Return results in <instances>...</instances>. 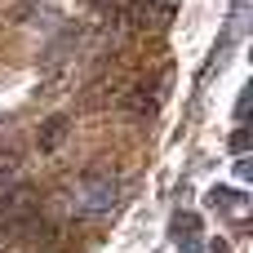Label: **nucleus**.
Segmentation results:
<instances>
[{
    "mask_svg": "<svg viewBox=\"0 0 253 253\" xmlns=\"http://www.w3.org/2000/svg\"><path fill=\"white\" fill-rule=\"evenodd\" d=\"M18 178H22L18 160H13V156H9V160H0V200H4L9 191H18Z\"/></svg>",
    "mask_w": 253,
    "mask_h": 253,
    "instance_id": "obj_3",
    "label": "nucleus"
},
{
    "mask_svg": "<svg viewBox=\"0 0 253 253\" xmlns=\"http://www.w3.org/2000/svg\"><path fill=\"white\" fill-rule=\"evenodd\" d=\"M231 147H236V151H245V147H249V133H245V129H236V138H231Z\"/></svg>",
    "mask_w": 253,
    "mask_h": 253,
    "instance_id": "obj_5",
    "label": "nucleus"
},
{
    "mask_svg": "<svg viewBox=\"0 0 253 253\" xmlns=\"http://www.w3.org/2000/svg\"><path fill=\"white\" fill-rule=\"evenodd\" d=\"M236 116H240V120H245V116H249V89H245V93H240V102H236Z\"/></svg>",
    "mask_w": 253,
    "mask_h": 253,
    "instance_id": "obj_4",
    "label": "nucleus"
},
{
    "mask_svg": "<svg viewBox=\"0 0 253 253\" xmlns=\"http://www.w3.org/2000/svg\"><path fill=\"white\" fill-rule=\"evenodd\" d=\"M67 129H71V116H67V111H58V116H49V120L40 125V133H36V142H40V151H58V147L67 142Z\"/></svg>",
    "mask_w": 253,
    "mask_h": 253,
    "instance_id": "obj_2",
    "label": "nucleus"
},
{
    "mask_svg": "<svg viewBox=\"0 0 253 253\" xmlns=\"http://www.w3.org/2000/svg\"><path fill=\"white\" fill-rule=\"evenodd\" d=\"M102 4H111V0H102Z\"/></svg>",
    "mask_w": 253,
    "mask_h": 253,
    "instance_id": "obj_6",
    "label": "nucleus"
},
{
    "mask_svg": "<svg viewBox=\"0 0 253 253\" xmlns=\"http://www.w3.org/2000/svg\"><path fill=\"white\" fill-rule=\"evenodd\" d=\"M76 200H80V213H111L116 209V200H120V187H116V178L111 173H84L80 182H76Z\"/></svg>",
    "mask_w": 253,
    "mask_h": 253,
    "instance_id": "obj_1",
    "label": "nucleus"
}]
</instances>
